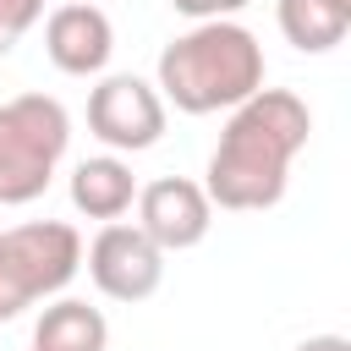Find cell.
Segmentation results:
<instances>
[{
  "mask_svg": "<svg viewBox=\"0 0 351 351\" xmlns=\"http://www.w3.org/2000/svg\"><path fill=\"white\" fill-rule=\"evenodd\" d=\"M313 137V110L285 93V88H258L247 93L214 154H208V170H203V192L214 208H230V214H263L285 197V181H291V159L307 148Z\"/></svg>",
  "mask_w": 351,
  "mask_h": 351,
  "instance_id": "1",
  "label": "cell"
},
{
  "mask_svg": "<svg viewBox=\"0 0 351 351\" xmlns=\"http://www.w3.org/2000/svg\"><path fill=\"white\" fill-rule=\"evenodd\" d=\"M214 225V203L203 192V181L186 176H159L148 186H137V230L159 247V252H186L208 236Z\"/></svg>",
  "mask_w": 351,
  "mask_h": 351,
  "instance_id": "7",
  "label": "cell"
},
{
  "mask_svg": "<svg viewBox=\"0 0 351 351\" xmlns=\"http://www.w3.org/2000/svg\"><path fill=\"white\" fill-rule=\"evenodd\" d=\"M82 263H88V280L99 285V296H110V302H148L165 285V252L137 225H121V219H110L88 241Z\"/></svg>",
  "mask_w": 351,
  "mask_h": 351,
  "instance_id": "6",
  "label": "cell"
},
{
  "mask_svg": "<svg viewBox=\"0 0 351 351\" xmlns=\"http://www.w3.org/2000/svg\"><path fill=\"white\" fill-rule=\"evenodd\" d=\"M110 49H115V27L93 0H66L44 16V55L55 71L99 77L110 66Z\"/></svg>",
  "mask_w": 351,
  "mask_h": 351,
  "instance_id": "8",
  "label": "cell"
},
{
  "mask_svg": "<svg viewBox=\"0 0 351 351\" xmlns=\"http://www.w3.org/2000/svg\"><path fill=\"white\" fill-rule=\"evenodd\" d=\"M38 16H44V0H0V55H11Z\"/></svg>",
  "mask_w": 351,
  "mask_h": 351,
  "instance_id": "12",
  "label": "cell"
},
{
  "mask_svg": "<svg viewBox=\"0 0 351 351\" xmlns=\"http://www.w3.org/2000/svg\"><path fill=\"white\" fill-rule=\"evenodd\" d=\"M71 115L49 93H16L0 104V203H33L55 181V165L66 159Z\"/></svg>",
  "mask_w": 351,
  "mask_h": 351,
  "instance_id": "3",
  "label": "cell"
},
{
  "mask_svg": "<svg viewBox=\"0 0 351 351\" xmlns=\"http://www.w3.org/2000/svg\"><path fill=\"white\" fill-rule=\"evenodd\" d=\"M33 351H38V346H33Z\"/></svg>",
  "mask_w": 351,
  "mask_h": 351,
  "instance_id": "15",
  "label": "cell"
},
{
  "mask_svg": "<svg viewBox=\"0 0 351 351\" xmlns=\"http://www.w3.org/2000/svg\"><path fill=\"white\" fill-rule=\"evenodd\" d=\"M296 351H351V340L346 335H307Z\"/></svg>",
  "mask_w": 351,
  "mask_h": 351,
  "instance_id": "14",
  "label": "cell"
},
{
  "mask_svg": "<svg viewBox=\"0 0 351 351\" xmlns=\"http://www.w3.org/2000/svg\"><path fill=\"white\" fill-rule=\"evenodd\" d=\"M33 346L38 351H104L110 346V324H104L99 307L77 302V296H55L33 324Z\"/></svg>",
  "mask_w": 351,
  "mask_h": 351,
  "instance_id": "11",
  "label": "cell"
},
{
  "mask_svg": "<svg viewBox=\"0 0 351 351\" xmlns=\"http://www.w3.org/2000/svg\"><path fill=\"white\" fill-rule=\"evenodd\" d=\"M82 269V236L66 219H27L0 230V324L33 302L60 296Z\"/></svg>",
  "mask_w": 351,
  "mask_h": 351,
  "instance_id": "4",
  "label": "cell"
},
{
  "mask_svg": "<svg viewBox=\"0 0 351 351\" xmlns=\"http://www.w3.org/2000/svg\"><path fill=\"white\" fill-rule=\"evenodd\" d=\"M137 203V176L121 154H99V159H82L71 170V208L88 214V219H121L126 208Z\"/></svg>",
  "mask_w": 351,
  "mask_h": 351,
  "instance_id": "9",
  "label": "cell"
},
{
  "mask_svg": "<svg viewBox=\"0 0 351 351\" xmlns=\"http://www.w3.org/2000/svg\"><path fill=\"white\" fill-rule=\"evenodd\" d=\"M280 33L302 55H329L351 33V0H280Z\"/></svg>",
  "mask_w": 351,
  "mask_h": 351,
  "instance_id": "10",
  "label": "cell"
},
{
  "mask_svg": "<svg viewBox=\"0 0 351 351\" xmlns=\"http://www.w3.org/2000/svg\"><path fill=\"white\" fill-rule=\"evenodd\" d=\"M88 132L115 148V154H143L165 137V99L154 82L132 77V71H115V77H99V88L88 93Z\"/></svg>",
  "mask_w": 351,
  "mask_h": 351,
  "instance_id": "5",
  "label": "cell"
},
{
  "mask_svg": "<svg viewBox=\"0 0 351 351\" xmlns=\"http://www.w3.org/2000/svg\"><path fill=\"white\" fill-rule=\"evenodd\" d=\"M154 88L181 115L236 110L247 93L263 88V44L230 16L192 22L181 38H170L159 49V82Z\"/></svg>",
  "mask_w": 351,
  "mask_h": 351,
  "instance_id": "2",
  "label": "cell"
},
{
  "mask_svg": "<svg viewBox=\"0 0 351 351\" xmlns=\"http://www.w3.org/2000/svg\"><path fill=\"white\" fill-rule=\"evenodd\" d=\"M181 16H192V22H219V16H236L247 0H170Z\"/></svg>",
  "mask_w": 351,
  "mask_h": 351,
  "instance_id": "13",
  "label": "cell"
}]
</instances>
